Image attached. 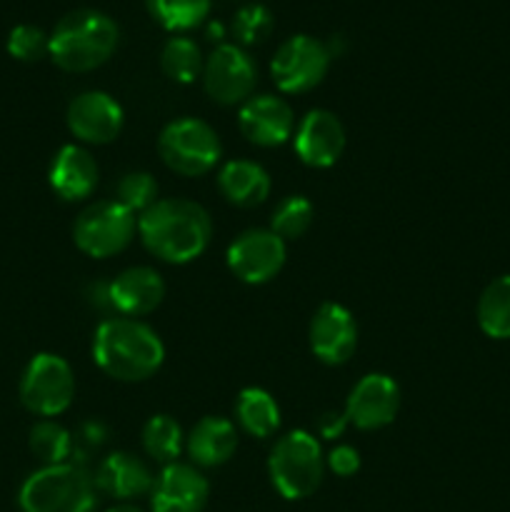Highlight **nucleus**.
<instances>
[{"instance_id": "393cba45", "label": "nucleus", "mask_w": 510, "mask_h": 512, "mask_svg": "<svg viewBox=\"0 0 510 512\" xmlns=\"http://www.w3.org/2000/svg\"><path fill=\"white\" fill-rule=\"evenodd\" d=\"M143 448L158 463H178L185 448L183 430L170 415H153L143 428Z\"/></svg>"}, {"instance_id": "5701e85b", "label": "nucleus", "mask_w": 510, "mask_h": 512, "mask_svg": "<svg viewBox=\"0 0 510 512\" xmlns=\"http://www.w3.org/2000/svg\"><path fill=\"white\" fill-rule=\"evenodd\" d=\"M235 420L253 438H270L280 428V408L268 390L245 388L235 400Z\"/></svg>"}, {"instance_id": "412c9836", "label": "nucleus", "mask_w": 510, "mask_h": 512, "mask_svg": "<svg viewBox=\"0 0 510 512\" xmlns=\"http://www.w3.org/2000/svg\"><path fill=\"white\" fill-rule=\"evenodd\" d=\"M238 448V430L228 418L205 415L185 438V450L198 468H218L228 463Z\"/></svg>"}, {"instance_id": "0eeeda50", "label": "nucleus", "mask_w": 510, "mask_h": 512, "mask_svg": "<svg viewBox=\"0 0 510 512\" xmlns=\"http://www.w3.org/2000/svg\"><path fill=\"white\" fill-rule=\"evenodd\" d=\"M75 398V378L70 365L55 353H38L20 378V403L40 418L65 413Z\"/></svg>"}, {"instance_id": "72a5a7b5", "label": "nucleus", "mask_w": 510, "mask_h": 512, "mask_svg": "<svg viewBox=\"0 0 510 512\" xmlns=\"http://www.w3.org/2000/svg\"><path fill=\"white\" fill-rule=\"evenodd\" d=\"M325 468H330L340 478H350L360 470V453L350 445H335L325 458Z\"/></svg>"}, {"instance_id": "c9c22d12", "label": "nucleus", "mask_w": 510, "mask_h": 512, "mask_svg": "<svg viewBox=\"0 0 510 512\" xmlns=\"http://www.w3.org/2000/svg\"><path fill=\"white\" fill-rule=\"evenodd\" d=\"M108 512H143V510H138L135 505H115V508H110Z\"/></svg>"}, {"instance_id": "1a4fd4ad", "label": "nucleus", "mask_w": 510, "mask_h": 512, "mask_svg": "<svg viewBox=\"0 0 510 512\" xmlns=\"http://www.w3.org/2000/svg\"><path fill=\"white\" fill-rule=\"evenodd\" d=\"M333 50L313 35H293L275 50L270 73L283 93H308L330 68Z\"/></svg>"}, {"instance_id": "2eb2a0df", "label": "nucleus", "mask_w": 510, "mask_h": 512, "mask_svg": "<svg viewBox=\"0 0 510 512\" xmlns=\"http://www.w3.org/2000/svg\"><path fill=\"white\" fill-rule=\"evenodd\" d=\"M208 480L198 468L185 463L165 465L150 490L153 512H203L208 505Z\"/></svg>"}, {"instance_id": "cd10ccee", "label": "nucleus", "mask_w": 510, "mask_h": 512, "mask_svg": "<svg viewBox=\"0 0 510 512\" xmlns=\"http://www.w3.org/2000/svg\"><path fill=\"white\" fill-rule=\"evenodd\" d=\"M145 5L150 15L173 33L200 25L210 10V0H145Z\"/></svg>"}, {"instance_id": "c756f323", "label": "nucleus", "mask_w": 510, "mask_h": 512, "mask_svg": "<svg viewBox=\"0 0 510 512\" xmlns=\"http://www.w3.org/2000/svg\"><path fill=\"white\" fill-rule=\"evenodd\" d=\"M115 200H118L123 208H128L130 213H140L153 208L158 203V183L150 173H128L123 175V180L115 188Z\"/></svg>"}, {"instance_id": "dca6fc26", "label": "nucleus", "mask_w": 510, "mask_h": 512, "mask_svg": "<svg viewBox=\"0 0 510 512\" xmlns=\"http://www.w3.org/2000/svg\"><path fill=\"white\" fill-rule=\"evenodd\" d=\"M240 133L260 148H275L293 138L295 115L283 98L250 95L238 113Z\"/></svg>"}, {"instance_id": "f3484780", "label": "nucleus", "mask_w": 510, "mask_h": 512, "mask_svg": "<svg viewBox=\"0 0 510 512\" xmlns=\"http://www.w3.org/2000/svg\"><path fill=\"white\" fill-rule=\"evenodd\" d=\"M295 155L310 168H330L345 150V128L330 110H310L295 128Z\"/></svg>"}, {"instance_id": "7c9ffc66", "label": "nucleus", "mask_w": 510, "mask_h": 512, "mask_svg": "<svg viewBox=\"0 0 510 512\" xmlns=\"http://www.w3.org/2000/svg\"><path fill=\"white\" fill-rule=\"evenodd\" d=\"M270 30H273V15H270V10L265 5H245V8H240L235 13L233 33L243 45L263 43L270 35Z\"/></svg>"}, {"instance_id": "7ed1b4c3", "label": "nucleus", "mask_w": 510, "mask_h": 512, "mask_svg": "<svg viewBox=\"0 0 510 512\" xmlns=\"http://www.w3.org/2000/svg\"><path fill=\"white\" fill-rule=\"evenodd\" d=\"M118 45V25L93 8H80L60 18L50 33L48 55L68 73H88L103 65Z\"/></svg>"}, {"instance_id": "b1692460", "label": "nucleus", "mask_w": 510, "mask_h": 512, "mask_svg": "<svg viewBox=\"0 0 510 512\" xmlns=\"http://www.w3.org/2000/svg\"><path fill=\"white\" fill-rule=\"evenodd\" d=\"M478 325L488 338H510V275H500L485 285L478 300Z\"/></svg>"}, {"instance_id": "9d476101", "label": "nucleus", "mask_w": 510, "mask_h": 512, "mask_svg": "<svg viewBox=\"0 0 510 512\" xmlns=\"http://www.w3.org/2000/svg\"><path fill=\"white\" fill-rule=\"evenodd\" d=\"M258 80V68L248 50L240 45L223 43L208 55L203 68L205 93L220 105H243L250 98Z\"/></svg>"}, {"instance_id": "39448f33", "label": "nucleus", "mask_w": 510, "mask_h": 512, "mask_svg": "<svg viewBox=\"0 0 510 512\" xmlns=\"http://www.w3.org/2000/svg\"><path fill=\"white\" fill-rule=\"evenodd\" d=\"M273 488L285 500H303L320 488L325 475V455L308 430H293L273 445L268 458Z\"/></svg>"}, {"instance_id": "bb28decb", "label": "nucleus", "mask_w": 510, "mask_h": 512, "mask_svg": "<svg viewBox=\"0 0 510 512\" xmlns=\"http://www.w3.org/2000/svg\"><path fill=\"white\" fill-rule=\"evenodd\" d=\"M160 68L175 83H193L205 68V60L200 48L195 45V40L183 38V35H175L165 43L163 53H160Z\"/></svg>"}, {"instance_id": "423d86ee", "label": "nucleus", "mask_w": 510, "mask_h": 512, "mask_svg": "<svg viewBox=\"0 0 510 512\" xmlns=\"http://www.w3.org/2000/svg\"><path fill=\"white\" fill-rule=\"evenodd\" d=\"M158 153L173 173L198 178L218 165L223 148L218 133L205 120L178 118L160 133Z\"/></svg>"}, {"instance_id": "a878e982", "label": "nucleus", "mask_w": 510, "mask_h": 512, "mask_svg": "<svg viewBox=\"0 0 510 512\" xmlns=\"http://www.w3.org/2000/svg\"><path fill=\"white\" fill-rule=\"evenodd\" d=\"M30 453L40 460L43 465H60L70 463V453H73V433L63 428L55 420L43 418L30 428Z\"/></svg>"}, {"instance_id": "f257e3e1", "label": "nucleus", "mask_w": 510, "mask_h": 512, "mask_svg": "<svg viewBox=\"0 0 510 512\" xmlns=\"http://www.w3.org/2000/svg\"><path fill=\"white\" fill-rule=\"evenodd\" d=\"M138 233L155 258L183 265L205 253L213 223L208 210L195 200L163 198L140 215Z\"/></svg>"}, {"instance_id": "9b49d317", "label": "nucleus", "mask_w": 510, "mask_h": 512, "mask_svg": "<svg viewBox=\"0 0 510 512\" xmlns=\"http://www.w3.org/2000/svg\"><path fill=\"white\" fill-rule=\"evenodd\" d=\"M228 268L248 285L273 280L285 265V240L273 230L253 228L240 233L228 248Z\"/></svg>"}, {"instance_id": "ddd939ff", "label": "nucleus", "mask_w": 510, "mask_h": 512, "mask_svg": "<svg viewBox=\"0 0 510 512\" xmlns=\"http://www.w3.org/2000/svg\"><path fill=\"white\" fill-rule=\"evenodd\" d=\"M310 350L325 365H343L358 348V323L340 303H323L315 310L308 330Z\"/></svg>"}, {"instance_id": "4468645a", "label": "nucleus", "mask_w": 510, "mask_h": 512, "mask_svg": "<svg viewBox=\"0 0 510 512\" xmlns=\"http://www.w3.org/2000/svg\"><path fill=\"white\" fill-rule=\"evenodd\" d=\"M400 408V388L390 375L370 373L355 383L345 400L348 423L360 430H380L390 425Z\"/></svg>"}, {"instance_id": "473e14b6", "label": "nucleus", "mask_w": 510, "mask_h": 512, "mask_svg": "<svg viewBox=\"0 0 510 512\" xmlns=\"http://www.w3.org/2000/svg\"><path fill=\"white\" fill-rule=\"evenodd\" d=\"M108 443V428H105L100 420H88V423L80 425L73 433V453H70V463L83 465L93 458L95 453H100V448Z\"/></svg>"}, {"instance_id": "f704fd0d", "label": "nucleus", "mask_w": 510, "mask_h": 512, "mask_svg": "<svg viewBox=\"0 0 510 512\" xmlns=\"http://www.w3.org/2000/svg\"><path fill=\"white\" fill-rule=\"evenodd\" d=\"M345 425H348V415H345V410L343 413H335V410H330V413H325L323 418L318 420L320 435L328 440L338 438V435L345 430Z\"/></svg>"}, {"instance_id": "6ab92c4d", "label": "nucleus", "mask_w": 510, "mask_h": 512, "mask_svg": "<svg viewBox=\"0 0 510 512\" xmlns=\"http://www.w3.org/2000/svg\"><path fill=\"white\" fill-rule=\"evenodd\" d=\"M110 293V305L118 310L125 318H140V315H148L163 303L165 298V283L160 278L158 270L145 268H128L108 283Z\"/></svg>"}, {"instance_id": "aec40b11", "label": "nucleus", "mask_w": 510, "mask_h": 512, "mask_svg": "<svg viewBox=\"0 0 510 512\" xmlns=\"http://www.w3.org/2000/svg\"><path fill=\"white\" fill-rule=\"evenodd\" d=\"M48 180L63 200H85L98 185V163L83 145H63L50 163Z\"/></svg>"}, {"instance_id": "a211bd4d", "label": "nucleus", "mask_w": 510, "mask_h": 512, "mask_svg": "<svg viewBox=\"0 0 510 512\" xmlns=\"http://www.w3.org/2000/svg\"><path fill=\"white\" fill-rule=\"evenodd\" d=\"M93 480L98 493L110 495L115 500H133L140 495H150L155 483L145 460H140L133 453H125V450L105 455L95 468Z\"/></svg>"}, {"instance_id": "2f4dec72", "label": "nucleus", "mask_w": 510, "mask_h": 512, "mask_svg": "<svg viewBox=\"0 0 510 512\" xmlns=\"http://www.w3.org/2000/svg\"><path fill=\"white\" fill-rule=\"evenodd\" d=\"M48 43L50 35H45L38 25H15L8 35V53L15 60H23V63H35L43 55H48Z\"/></svg>"}, {"instance_id": "f03ea898", "label": "nucleus", "mask_w": 510, "mask_h": 512, "mask_svg": "<svg viewBox=\"0 0 510 512\" xmlns=\"http://www.w3.org/2000/svg\"><path fill=\"white\" fill-rule=\"evenodd\" d=\"M93 360L110 378L138 383L158 373L165 348L150 325L135 318H108L95 330Z\"/></svg>"}, {"instance_id": "20e7f679", "label": "nucleus", "mask_w": 510, "mask_h": 512, "mask_svg": "<svg viewBox=\"0 0 510 512\" xmlns=\"http://www.w3.org/2000/svg\"><path fill=\"white\" fill-rule=\"evenodd\" d=\"M18 505L23 512H93L98 488L83 465H43L20 485Z\"/></svg>"}, {"instance_id": "4be33fe9", "label": "nucleus", "mask_w": 510, "mask_h": 512, "mask_svg": "<svg viewBox=\"0 0 510 512\" xmlns=\"http://www.w3.org/2000/svg\"><path fill=\"white\" fill-rule=\"evenodd\" d=\"M218 188L228 203L255 208L270 195V175L253 160H230L220 168Z\"/></svg>"}, {"instance_id": "f8f14e48", "label": "nucleus", "mask_w": 510, "mask_h": 512, "mask_svg": "<svg viewBox=\"0 0 510 512\" xmlns=\"http://www.w3.org/2000/svg\"><path fill=\"white\" fill-rule=\"evenodd\" d=\"M68 128L78 140L88 145H108L123 130V108L113 95L103 90H88L70 100Z\"/></svg>"}, {"instance_id": "c85d7f7f", "label": "nucleus", "mask_w": 510, "mask_h": 512, "mask_svg": "<svg viewBox=\"0 0 510 512\" xmlns=\"http://www.w3.org/2000/svg\"><path fill=\"white\" fill-rule=\"evenodd\" d=\"M313 223V205L303 195H288L280 200L270 218V230L283 240H295L308 233Z\"/></svg>"}, {"instance_id": "6e6552de", "label": "nucleus", "mask_w": 510, "mask_h": 512, "mask_svg": "<svg viewBox=\"0 0 510 512\" xmlns=\"http://www.w3.org/2000/svg\"><path fill=\"white\" fill-rule=\"evenodd\" d=\"M135 215L118 200L88 205L73 225V240L90 258H110L130 245L135 235Z\"/></svg>"}]
</instances>
